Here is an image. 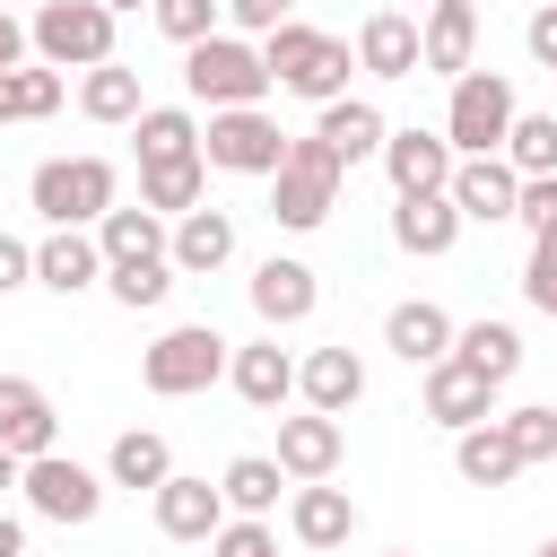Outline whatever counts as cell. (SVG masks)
<instances>
[{
  "label": "cell",
  "instance_id": "cell-1",
  "mask_svg": "<svg viewBox=\"0 0 557 557\" xmlns=\"http://www.w3.org/2000/svg\"><path fill=\"white\" fill-rule=\"evenodd\" d=\"M261 61H270V78H278L287 96H305V104H339V96H348V70H357V52H348L339 35H322V26H305V17L270 26V35H261Z\"/></svg>",
  "mask_w": 557,
  "mask_h": 557
},
{
  "label": "cell",
  "instance_id": "cell-2",
  "mask_svg": "<svg viewBox=\"0 0 557 557\" xmlns=\"http://www.w3.org/2000/svg\"><path fill=\"white\" fill-rule=\"evenodd\" d=\"M339 183H348V165L331 157L322 131H305V139H287L278 174H270V218H278L287 235H313V226L339 209Z\"/></svg>",
  "mask_w": 557,
  "mask_h": 557
},
{
  "label": "cell",
  "instance_id": "cell-3",
  "mask_svg": "<svg viewBox=\"0 0 557 557\" xmlns=\"http://www.w3.org/2000/svg\"><path fill=\"white\" fill-rule=\"evenodd\" d=\"M183 87H191V104H209V113H226V104H261L278 78H270V61H261V44H244V35H200L191 52H183Z\"/></svg>",
  "mask_w": 557,
  "mask_h": 557
},
{
  "label": "cell",
  "instance_id": "cell-4",
  "mask_svg": "<svg viewBox=\"0 0 557 557\" xmlns=\"http://www.w3.org/2000/svg\"><path fill=\"white\" fill-rule=\"evenodd\" d=\"M26 200L44 226H96L104 209H122V174H113V157H44Z\"/></svg>",
  "mask_w": 557,
  "mask_h": 557
},
{
  "label": "cell",
  "instance_id": "cell-5",
  "mask_svg": "<svg viewBox=\"0 0 557 557\" xmlns=\"http://www.w3.org/2000/svg\"><path fill=\"white\" fill-rule=\"evenodd\" d=\"M226 339L209 331V322H174L165 339H148L139 348V383L157 392V400H191V392H209L218 374H226Z\"/></svg>",
  "mask_w": 557,
  "mask_h": 557
},
{
  "label": "cell",
  "instance_id": "cell-6",
  "mask_svg": "<svg viewBox=\"0 0 557 557\" xmlns=\"http://www.w3.org/2000/svg\"><path fill=\"white\" fill-rule=\"evenodd\" d=\"M513 78L505 70H461L453 78V104H444V139H453V157H496L505 148V131H513Z\"/></svg>",
  "mask_w": 557,
  "mask_h": 557
},
{
  "label": "cell",
  "instance_id": "cell-7",
  "mask_svg": "<svg viewBox=\"0 0 557 557\" xmlns=\"http://www.w3.org/2000/svg\"><path fill=\"white\" fill-rule=\"evenodd\" d=\"M26 44L52 70H96V61H113V9L104 0H44L35 26H26Z\"/></svg>",
  "mask_w": 557,
  "mask_h": 557
},
{
  "label": "cell",
  "instance_id": "cell-8",
  "mask_svg": "<svg viewBox=\"0 0 557 557\" xmlns=\"http://www.w3.org/2000/svg\"><path fill=\"white\" fill-rule=\"evenodd\" d=\"M200 157H209L218 174H278V157H287V131H278L261 104H226V113H209V131H200Z\"/></svg>",
  "mask_w": 557,
  "mask_h": 557
},
{
  "label": "cell",
  "instance_id": "cell-9",
  "mask_svg": "<svg viewBox=\"0 0 557 557\" xmlns=\"http://www.w3.org/2000/svg\"><path fill=\"white\" fill-rule=\"evenodd\" d=\"M17 496H26L44 522H70V531L104 513V479H96L87 461H70V453H35L26 479H17Z\"/></svg>",
  "mask_w": 557,
  "mask_h": 557
},
{
  "label": "cell",
  "instance_id": "cell-10",
  "mask_svg": "<svg viewBox=\"0 0 557 557\" xmlns=\"http://www.w3.org/2000/svg\"><path fill=\"white\" fill-rule=\"evenodd\" d=\"M313 305H322V278H313V261H296V252H270V261L252 270V313H261V331H296V322H313Z\"/></svg>",
  "mask_w": 557,
  "mask_h": 557
},
{
  "label": "cell",
  "instance_id": "cell-11",
  "mask_svg": "<svg viewBox=\"0 0 557 557\" xmlns=\"http://www.w3.org/2000/svg\"><path fill=\"white\" fill-rule=\"evenodd\" d=\"M453 165H461V157H453V139H444V131H418V122H409V131H392V139H383L392 200H409V191H453Z\"/></svg>",
  "mask_w": 557,
  "mask_h": 557
},
{
  "label": "cell",
  "instance_id": "cell-12",
  "mask_svg": "<svg viewBox=\"0 0 557 557\" xmlns=\"http://www.w3.org/2000/svg\"><path fill=\"white\" fill-rule=\"evenodd\" d=\"M226 383H235L244 409H287V400H296V357L278 348V331H261V339H244V348L226 357Z\"/></svg>",
  "mask_w": 557,
  "mask_h": 557
},
{
  "label": "cell",
  "instance_id": "cell-13",
  "mask_svg": "<svg viewBox=\"0 0 557 557\" xmlns=\"http://www.w3.org/2000/svg\"><path fill=\"white\" fill-rule=\"evenodd\" d=\"M496 392H505V383H487V374L461 366V357H435V366H426V418L453 426V435L479 426V418H496Z\"/></svg>",
  "mask_w": 557,
  "mask_h": 557
},
{
  "label": "cell",
  "instance_id": "cell-14",
  "mask_svg": "<svg viewBox=\"0 0 557 557\" xmlns=\"http://www.w3.org/2000/svg\"><path fill=\"white\" fill-rule=\"evenodd\" d=\"M461 209H453V191H409V200H392V244L400 252H418V261H444L453 244H461Z\"/></svg>",
  "mask_w": 557,
  "mask_h": 557
},
{
  "label": "cell",
  "instance_id": "cell-15",
  "mask_svg": "<svg viewBox=\"0 0 557 557\" xmlns=\"http://www.w3.org/2000/svg\"><path fill=\"white\" fill-rule=\"evenodd\" d=\"M148 505H157V531H165V540H218V531H226V487H209V479H191V470H174Z\"/></svg>",
  "mask_w": 557,
  "mask_h": 557
},
{
  "label": "cell",
  "instance_id": "cell-16",
  "mask_svg": "<svg viewBox=\"0 0 557 557\" xmlns=\"http://www.w3.org/2000/svg\"><path fill=\"white\" fill-rule=\"evenodd\" d=\"M418 52H426L435 78L479 70V0H435V9L418 17Z\"/></svg>",
  "mask_w": 557,
  "mask_h": 557
},
{
  "label": "cell",
  "instance_id": "cell-17",
  "mask_svg": "<svg viewBox=\"0 0 557 557\" xmlns=\"http://www.w3.org/2000/svg\"><path fill=\"white\" fill-rule=\"evenodd\" d=\"M513 200H522V174H513L505 157H461V165H453V209H461L470 226H505Z\"/></svg>",
  "mask_w": 557,
  "mask_h": 557
},
{
  "label": "cell",
  "instance_id": "cell-18",
  "mask_svg": "<svg viewBox=\"0 0 557 557\" xmlns=\"http://www.w3.org/2000/svg\"><path fill=\"white\" fill-rule=\"evenodd\" d=\"M96 278H104V244H96V226H52V235L35 244V287L78 296V287H96Z\"/></svg>",
  "mask_w": 557,
  "mask_h": 557
},
{
  "label": "cell",
  "instance_id": "cell-19",
  "mask_svg": "<svg viewBox=\"0 0 557 557\" xmlns=\"http://www.w3.org/2000/svg\"><path fill=\"white\" fill-rule=\"evenodd\" d=\"M453 331H461V322H453L444 305H426V296H409V305L383 313V348H392L400 366H418V374H426L435 357H453Z\"/></svg>",
  "mask_w": 557,
  "mask_h": 557
},
{
  "label": "cell",
  "instance_id": "cell-20",
  "mask_svg": "<svg viewBox=\"0 0 557 557\" xmlns=\"http://www.w3.org/2000/svg\"><path fill=\"white\" fill-rule=\"evenodd\" d=\"M296 392H305V409L348 418L366 400V357L357 348H313V357H296Z\"/></svg>",
  "mask_w": 557,
  "mask_h": 557
},
{
  "label": "cell",
  "instance_id": "cell-21",
  "mask_svg": "<svg viewBox=\"0 0 557 557\" xmlns=\"http://www.w3.org/2000/svg\"><path fill=\"white\" fill-rule=\"evenodd\" d=\"M287 531L322 557V548H348V531H357V496L348 487H331V479H305L296 496H287Z\"/></svg>",
  "mask_w": 557,
  "mask_h": 557
},
{
  "label": "cell",
  "instance_id": "cell-22",
  "mask_svg": "<svg viewBox=\"0 0 557 557\" xmlns=\"http://www.w3.org/2000/svg\"><path fill=\"white\" fill-rule=\"evenodd\" d=\"M0 444H9L17 461H35V453H52V444H61V418H52L44 383H26V374H0Z\"/></svg>",
  "mask_w": 557,
  "mask_h": 557
},
{
  "label": "cell",
  "instance_id": "cell-23",
  "mask_svg": "<svg viewBox=\"0 0 557 557\" xmlns=\"http://www.w3.org/2000/svg\"><path fill=\"white\" fill-rule=\"evenodd\" d=\"M357 70H366V78H418V70H426V52H418V17L374 9V17L357 26Z\"/></svg>",
  "mask_w": 557,
  "mask_h": 557
},
{
  "label": "cell",
  "instance_id": "cell-24",
  "mask_svg": "<svg viewBox=\"0 0 557 557\" xmlns=\"http://www.w3.org/2000/svg\"><path fill=\"white\" fill-rule=\"evenodd\" d=\"M339 453H348V435H339V418H322V409H305V418H278V470L305 487V479H331L339 470Z\"/></svg>",
  "mask_w": 557,
  "mask_h": 557
},
{
  "label": "cell",
  "instance_id": "cell-25",
  "mask_svg": "<svg viewBox=\"0 0 557 557\" xmlns=\"http://www.w3.org/2000/svg\"><path fill=\"white\" fill-rule=\"evenodd\" d=\"M165 252H174V270H183V278H209V270H226V261H235V218L200 200V209H183V218H174V244H165Z\"/></svg>",
  "mask_w": 557,
  "mask_h": 557
},
{
  "label": "cell",
  "instance_id": "cell-26",
  "mask_svg": "<svg viewBox=\"0 0 557 557\" xmlns=\"http://www.w3.org/2000/svg\"><path fill=\"white\" fill-rule=\"evenodd\" d=\"M322 139H331V157L339 165H366V157H383V139H392V122H383V104L374 96H339V104H322V122H313Z\"/></svg>",
  "mask_w": 557,
  "mask_h": 557
},
{
  "label": "cell",
  "instance_id": "cell-27",
  "mask_svg": "<svg viewBox=\"0 0 557 557\" xmlns=\"http://www.w3.org/2000/svg\"><path fill=\"white\" fill-rule=\"evenodd\" d=\"M453 470H461L470 487H513V479H522V453H513L505 418H479V426H461V435H453Z\"/></svg>",
  "mask_w": 557,
  "mask_h": 557
},
{
  "label": "cell",
  "instance_id": "cell-28",
  "mask_svg": "<svg viewBox=\"0 0 557 557\" xmlns=\"http://www.w3.org/2000/svg\"><path fill=\"white\" fill-rule=\"evenodd\" d=\"M200 191H209V157H157V165H139V209H157V218L200 209Z\"/></svg>",
  "mask_w": 557,
  "mask_h": 557
},
{
  "label": "cell",
  "instance_id": "cell-29",
  "mask_svg": "<svg viewBox=\"0 0 557 557\" xmlns=\"http://www.w3.org/2000/svg\"><path fill=\"white\" fill-rule=\"evenodd\" d=\"M96 244H104V261H174V252H165L174 226H165L157 209H104V218H96Z\"/></svg>",
  "mask_w": 557,
  "mask_h": 557
},
{
  "label": "cell",
  "instance_id": "cell-30",
  "mask_svg": "<svg viewBox=\"0 0 557 557\" xmlns=\"http://www.w3.org/2000/svg\"><path fill=\"white\" fill-rule=\"evenodd\" d=\"M61 96H70V87H61L52 61H9V70H0V122H52Z\"/></svg>",
  "mask_w": 557,
  "mask_h": 557
},
{
  "label": "cell",
  "instance_id": "cell-31",
  "mask_svg": "<svg viewBox=\"0 0 557 557\" xmlns=\"http://www.w3.org/2000/svg\"><path fill=\"white\" fill-rule=\"evenodd\" d=\"M78 113L104 122V131H113V122H139V113H148V104H139V70H131V61H96V70L78 78Z\"/></svg>",
  "mask_w": 557,
  "mask_h": 557
},
{
  "label": "cell",
  "instance_id": "cell-32",
  "mask_svg": "<svg viewBox=\"0 0 557 557\" xmlns=\"http://www.w3.org/2000/svg\"><path fill=\"white\" fill-rule=\"evenodd\" d=\"M104 479H113V487H148V496H157V487L174 479V453H165V435H157V426H131V435H113V453H104Z\"/></svg>",
  "mask_w": 557,
  "mask_h": 557
},
{
  "label": "cell",
  "instance_id": "cell-33",
  "mask_svg": "<svg viewBox=\"0 0 557 557\" xmlns=\"http://www.w3.org/2000/svg\"><path fill=\"white\" fill-rule=\"evenodd\" d=\"M218 487H226V513H261V522H270L278 487H296V479L278 470V453H235V461L218 470Z\"/></svg>",
  "mask_w": 557,
  "mask_h": 557
},
{
  "label": "cell",
  "instance_id": "cell-34",
  "mask_svg": "<svg viewBox=\"0 0 557 557\" xmlns=\"http://www.w3.org/2000/svg\"><path fill=\"white\" fill-rule=\"evenodd\" d=\"M453 357L479 366L487 383H513V374H522V331H513V322H461V331H453Z\"/></svg>",
  "mask_w": 557,
  "mask_h": 557
},
{
  "label": "cell",
  "instance_id": "cell-35",
  "mask_svg": "<svg viewBox=\"0 0 557 557\" xmlns=\"http://www.w3.org/2000/svg\"><path fill=\"white\" fill-rule=\"evenodd\" d=\"M131 139H139V165H157V157H200V122H191L183 104H148V113L131 122Z\"/></svg>",
  "mask_w": 557,
  "mask_h": 557
},
{
  "label": "cell",
  "instance_id": "cell-36",
  "mask_svg": "<svg viewBox=\"0 0 557 557\" xmlns=\"http://www.w3.org/2000/svg\"><path fill=\"white\" fill-rule=\"evenodd\" d=\"M174 261H104V287H113V305H131V313H148V305H165L174 296Z\"/></svg>",
  "mask_w": 557,
  "mask_h": 557
},
{
  "label": "cell",
  "instance_id": "cell-37",
  "mask_svg": "<svg viewBox=\"0 0 557 557\" xmlns=\"http://www.w3.org/2000/svg\"><path fill=\"white\" fill-rule=\"evenodd\" d=\"M513 174H557V113H513L505 148H496Z\"/></svg>",
  "mask_w": 557,
  "mask_h": 557
},
{
  "label": "cell",
  "instance_id": "cell-38",
  "mask_svg": "<svg viewBox=\"0 0 557 557\" xmlns=\"http://www.w3.org/2000/svg\"><path fill=\"white\" fill-rule=\"evenodd\" d=\"M148 17H157V35L165 44H200V35H218V17H226V0H148Z\"/></svg>",
  "mask_w": 557,
  "mask_h": 557
},
{
  "label": "cell",
  "instance_id": "cell-39",
  "mask_svg": "<svg viewBox=\"0 0 557 557\" xmlns=\"http://www.w3.org/2000/svg\"><path fill=\"white\" fill-rule=\"evenodd\" d=\"M505 435H513V453H522V470L531 461H557V409H505Z\"/></svg>",
  "mask_w": 557,
  "mask_h": 557
},
{
  "label": "cell",
  "instance_id": "cell-40",
  "mask_svg": "<svg viewBox=\"0 0 557 557\" xmlns=\"http://www.w3.org/2000/svg\"><path fill=\"white\" fill-rule=\"evenodd\" d=\"M218 557H278V531L261 522V513H226V531L209 540Z\"/></svg>",
  "mask_w": 557,
  "mask_h": 557
},
{
  "label": "cell",
  "instance_id": "cell-41",
  "mask_svg": "<svg viewBox=\"0 0 557 557\" xmlns=\"http://www.w3.org/2000/svg\"><path fill=\"white\" fill-rule=\"evenodd\" d=\"M513 226H557V174H522V200H513Z\"/></svg>",
  "mask_w": 557,
  "mask_h": 557
},
{
  "label": "cell",
  "instance_id": "cell-42",
  "mask_svg": "<svg viewBox=\"0 0 557 557\" xmlns=\"http://www.w3.org/2000/svg\"><path fill=\"white\" fill-rule=\"evenodd\" d=\"M522 296H531L540 313L557 305V244H540V235H531V261H522Z\"/></svg>",
  "mask_w": 557,
  "mask_h": 557
},
{
  "label": "cell",
  "instance_id": "cell-43",
  "mask_svg": "<svg viewBox=\"0 0 557 557\" xmlns=\"http://www.w3.org/2000/svg\"><path fill=\"white\" fill-rule=\"evenodd\" d=\"M226 17H235V35H270L296 17V0H226Z\"/></svg>",
  "mask_w": 557,
  "mask_h": 557
},
{
  "label": "cell",
  "instance_id": "cell-44",
  "mask_svg": "<svg viewBox=\"0 0 557 557\" xmlns=\"http://www.w3.org/2000/svg\"><path fill=\"white\" fill-rule=\"evenodd\" d=\"M522 52H531L540 70H557V0H548V9H531V26H522Z\"/></svg>",
  "mask_w": 557,
  "mask_h": 557
},
{
  "label": "cell",
  "instance_id": "cell-45",
  "mask_svg": "<svg viewBox=\"0 0 557 557\" xmlns=\"http://www.w3.org/2000/svg\"><path fill=\"white\" fill-rule=\"evenodd\" d=\"M26 278H35V244L0 235V296H9V287H26Z\"/></svg>",
  "mask_w": 557,
  "mask_h": 557
},
{
  "label": "cell",
  "instance_id": "cell-46",
  "mask_svg": "<svg viewBox=\"0 0 557 557\" xmlns=\"http://www.w3.org/2000/svg\"><path fill=\"white\" fill-rule=\"evenodd\" d=\"M9 61H26V26L0 9V70H9Z\"/></svg>",
  "mask_w": 557,
  "mask_h": 557
},
{
  "label": "cell",
  "instance_id": "cell-47",
  "mask_svg": "<svg viewBox=\"0 0 557 557\" xmlns=\"http://www.w3.org/2000/svg\"><path fill=\"white\" fill-rule=\"evenodd\" d=\"M0 557H26V522L17 513H0Z\"/></svg>",
  "mask_w": 557,
  "mask_h": 557
},
{
  "label": "cell",
  "instance_id": "cell-48",
  "mask_svg": "<svg viewBox=\"0 0 557 557\" xmlns=\"http://www.w3.org/2000/svg\"><path fill=\"white\" fill-rule=\"evenodd\" d=\"M17 479H26V461H17V453H9V444H0V496H9V487H17Z\"/></svg>",
  "mask_w": 557,
  "mask_h": 557
},
{
  "label": "cell",
  "instance_id": "cell-49",
  "mask_svg": "<svg viewBox=\"0 0 557 557\" xmlns=\"http://www.w3.org/2000/svg\"><path fill=\"white\" fill-rule=\"evenodd\" d=\"M104 9H113V17H131V9H148V0H104Z\"/></svg>",
  "mask_w": 557,
  "mask_h": 557
},
{
  "label": "cell",
  "instance_id": "cell-50",
  "mask_svg": "<svg viewBox=\"0 0 557 557\" xmlns=\"http://www.w3.org/2000/svg\"><path fill=\"white\" fill-rule=\"evenodd\" d=\"M540 557H557V531H548V540H540Z\"/></svg>",
  "mask_w": 557,
  "mask_h": 557
},
{
  "label": "cell",
  "instance_id": "cell-51",
  "mask_svg": "<svg viewBox=\"0 0 557 557\" xmlns=\"http://www.w3.org/2000/svg\"><path fill=\"white\" fill-rule=\"evenodd\" d=\"M540 244H557V226H540Z\"/></svg>",
  "mask_w": 557,
  "mask_h": 557
},
{
  "label": "cell",
  "instance_id": "cell-52",
  "mask_svg": "<svg viewBox=\"0 0 557 557\" xmlns=\"http://www.w3.org/2000/svg\"><path fill=\"white\" fill-rule=\"evenodd\" d=\"M383 557H409V548H383Z\"/></svg>",
  "mask_w": 557,
  "mask_h": 557
},
{
  "label": "cell",
  "instance_id": "cell-53",
  "mask_svg": "<svg viewBox=\"0 0 557 557\" xmlns=\"http://www.w3.org/2000/svg\"><path fill=\"white\" fill-rule=\"evenodd\" d=\"M548 322H557V305H548Z\"/></svg>",
  "mask_w": 557,
  "mask_h": 557
},
{
  "label": "cell",
  "instance_id": "cell-54",
  "mask_svg": "<svg viewBox=\"0 0 557 557\" xmlns=\"http://www.w3.org/2000/svg\"><path fill=\"white\" fill-rule=\"evenodd\" d=\"M35 9H44V0H35Z\"/></svg>",
  "mask_w": 557,
  "mask_h": 557
}]
</instances>
